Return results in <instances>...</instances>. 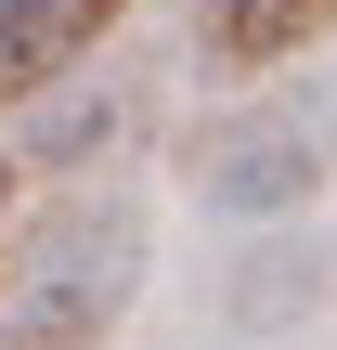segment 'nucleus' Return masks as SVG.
I'll list each match as a JSON object with an SVG mask.
<instances>
[{
	"mask_svg": "<svg viewBox=\"0 0 337 350\" xmlns=\"http://www.w3.org/2000/svg\"><path fill=\"white\" fill-rule=\"evenodd\" d=\"M0 208H13V156H0Z\"/></svg>",
	"mask_w": 337,
	"mask_h": 350,
	"instance_id": "39448f33",
	"label": "nucleus"
},
{
	"mask_svg": "<svg viewBox=\"0 0 337 350\" xmlns=\"http://www.w3.org/2000/svg\"><path fill=\"white\" fill-rule=\"evenodd\" d=\"M195 182H208V208H221V221H286V208H312L325 143H312L299 117H234V130L195 156Z\"/></svg>",
	"mask_w": 337,
	"mask_h": 350,
	"instance_id": "f03ea898",
	"label": "nucleus"
},
{
	"mask_svg": "<svg viewBox=\"0 0 337 350\" xmlns=\"http://www.w3.org/2000/svg\"><path fill=\"white\" fill-rule=\"evenodd\" d=\"M337 0H221V52L234 65H273V52H299V39H325Z\"/></svg>",
	"mask_w": 337,
	"mask_h": 350,
	"instance_id": "20e7f679",
	"label": "nucleus"
},
{
	"mask_svg": "<svg viewBox=\"0 0 337 350\" xmlns=\"http://www.w3.org/2000/svg\"><path fill=\"white\" fill-rule=\"evenodd\" d=\"M117 13H130V0H0V104L52 91V78H65Z\"/></svg>",
	"mask_w": 337,
	"mask_h": 350,
	"instance_id": "7ed1b4c3",
	"label": "nucleus"
},
{
	"mask_svg": "<svg viewBox=\"0 0 337 350\" xmlns=\"http://www.w3.org/2000/svg\"><path fill=\"white\" fill-rule=\"evenodd\" d=\"M130 286H143V208L130 195H91V208H65L52 234H39V260H26V350H91L117 312H130Z\"/></svg>",
	"mask_w": 337,
	"mask_h": 350,
	"instance_id": "f257e3e1",
	"label": "nucleus"
}]
</instances>
